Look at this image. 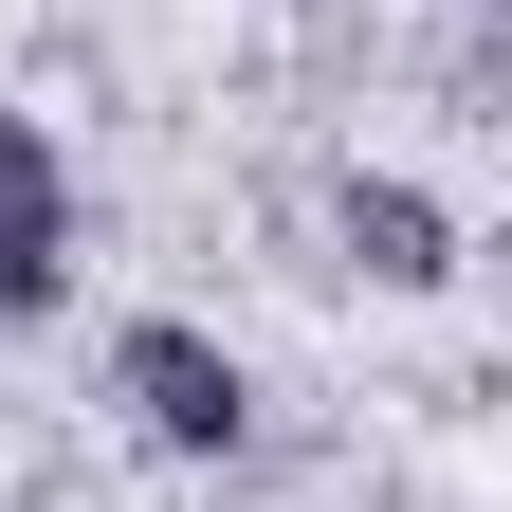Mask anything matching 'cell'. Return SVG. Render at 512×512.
Here are the masks:
<instances>
[{
  "label": "cell",
  "mask_w": 512,
  "mask_h": 512,
  "mask_svg": "<svg viewBox=\"0 0 512 512\" xmlns=\"http://www.w3.org/2000/svg\"><path fill=\"white\" fill-rule=\"evenodd\" d=\"M110 421L147 439V458H238L256 439V366L202 330V311H128L110 330Z\"/></svg>",
  "instance_id": "cell-1"
},
{
  "label": "cell",
  "mask_w": 512,
  "mask_h": 512,
  "mask_svg": "<svg viewBox=\"0 0 512 512\" xmlns=\"http://www.w3.org/2000/svg\"><path fill=\"white\" fill-rule=\"evenodd\" d=\"M74 311V147L0 92V330H55Z\"/></svg>",
  "instance_id": "cell-2"
},
{
  "label": "cell",
  "mask_w": 512,
  "mask_h": 512,
  "mask_svg": "<svg viewBox=\"0 0 512 512\" xmlns=\"http://www.w3.org/2000/svg\"><path fill=\"white\" fill-rule=\"evenodd\" d=\"M330 238H348L366 293H439V275H458V202L403 183V165H348V183H330Z\"/></svg>",
  "instance_id": "cell-3"
}]
</instances>
